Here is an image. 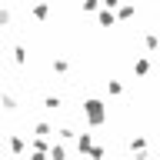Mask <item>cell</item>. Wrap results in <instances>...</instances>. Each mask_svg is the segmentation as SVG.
Masks as SVG:
<instances>
[{"label": "cell", "mask_w": 160, "mask_h": 160, "mask_svg": "<svg viewBox=\"0 0 160 160\" xmlns=\"http://www.w3.org/2000/svg\"><path fill=\"white\" fill-rule=\"evenodd\" d=\"M0 23H10V13H7V10H0Z\"/></svg>", "instance_id": "cell-1"}]
</instances>
